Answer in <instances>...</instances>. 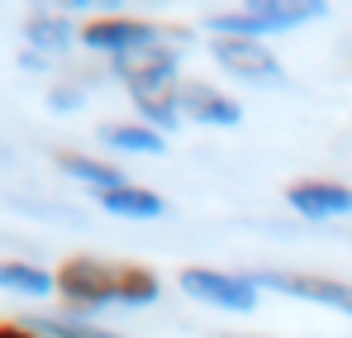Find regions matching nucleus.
Instances as JSON below:
<instances>
[{"label": "nucleus", "mask_w": 352, "mask_h": 338, "mask_svg": "<svg viewBox=\"0 0 352 338\" xmlns=\"http://www.w3.org/2000/svg\"><path fill=\"white\" fill-rule=\"evenodd\" d=\"M110 76L124 86V96L133 101L138 124L157 129L162 138L186 124V114H181V43L162 39L157 48H143V53H133V57H115Z\"/></svg>", "instance_id": "obj_1"}, {"label": "nucleus", "mask_w": 352, "mask_h": 338, "mask_svg": "<svg viewBox=\"0 0 352 338\" xmlns=\"http://www.w3.org/2000/svg\"><path fill=\"white\" fill-rule=\"evenodd\" d=\"M162 43V29L148 24V19H129V14H105V19H91L81 24V48L100 57H133L143 48H157Z\"/></svg>", "instance_id": "obj_6"}, {"label": "nucleus", "mask_w": 352, "mask_h": 338, "mask_svg": "<svg viewBox=\"0 0 352 338\" xmlns=\"http://www.w3.org/2000/svg\"><path fill=\"white\" fill-rule=\"evenodd\" d=\"M252 282L262 291H276V295H291V300H305V305H319V310L352 319V282L319 277V272H252Z\"/></svg>", "instance_id": "obj_5"}, {"label": "nucleus", "mask_w": 352, "mask_h": 338, "mask_svg": "<svg viewBox=\"0 0 352 338\" xmlns=\"http://www.w3.org/2000/svg\"><path fill=\"white\" fill-rule=\"evenodd\" d=\"M210 57L248 86H286V62L262 39H210Z\"/></svg>", "instance_id": "obj_4"}, {"label": "nucleus", "mask_w": 352, "mask_h": 338, "mask_svg": "<svg viewBox=\"0 0 352 338\" xmlns=\"http://www.w3.org/2000/svg\"><path fill=\"white\" fill-rule=\"evenodd\" d=\"M0 338H38L29 324H0Z\"/></svg>", "instance_id": "obj_18"}, {"label": "nucleus", "mask_w": 352, "mask_h": 338, "mask_svg": "<svg viewBox=\"0 0 352 338\" xmlns=\"http://www.w3.org/2000/svg\"><path fill=\"white\" fill-rule=\"evenodd\" d=\"M286 205H291L300 220H309V224L343 220V215H352V186L305 176V181H291V186H286Z\"/></svg>", "instance_id": "obj_7"}, {"label": "nucleus", "mask_w": 352, "mask_h": 338, "mask_svg": "<svg viewBox=\"0 0 352 338\" xmlns=\"http://www.w3.org/2000/svg\"><path fill=\"white\" fill-rule=\"evenodd\" d=\"M48 105H53L58 114L81 110V105H86V86H81V76H76V81H53V86H48Z\"/></svg>", "instance_id": "obj_16"}, {"label": "nucleus", "mask_w": 352, "mask_h": 338, "mask_svg": "<svg viewBox=\"0 0 352 338\" xmlns=\"http://www.w3.org/2000/svg\"><path fill=\"white\" fill-rule=\"evenodd\" d=\"M181 291L210 310H234V315H252L257 300H262V286L252 277H238V272H219V267H181Z\"/></svg>", "instance_id": "obj_3"}, {"label": "nucleus", "mask_w": 352, "mask_h": 338, "mask_svg": "<svg viewBox=\"0 0 352 338\" xmlns=\"http://www.w3.org/2000/svg\"><path fill=\"white\" fill-rule=\"evenodd\" d=\"M48 62H53V57L34 53V48H24V53H19V67H24V72H38V76H48Z\"/></svg>", "instance_id": "obj_17"}, {"label": "nucleus", "mask_w": 352, "mask_h": 338, "mask_svg": "<svg viewBox=\"0 0 352 338\" xmlns=\"http://www.w3.org/2000/svg\"><path fill=\"white\" fill-rule=\"evenodd\" d=\"M0 291L24 295V300H48V295H58V272L24 262V257H5L0 262Z\"/></svg>", "instance_id": "obj_12"}, {"label": "nucleus", "mask_w": 352, "mask_h": 338, "mask_svg": "<svg viewBox=\"0 0 352 338\" xmlns=\"http://www.w3.org/2000/svg\"><path fill=\"white\" fill-rule=\"evenodd\" d=\"M181 114L205 124V129H238L243 124V105L210 81H181Z\"/></svg>", "instance_id": "obj_8"}, {"label": "nucleus", "mask_w": 352, "mask_h": 338, "mask_svg": "<svg viewBox=\"0 0 352 338\" xmlns=\"http://www.w3.org/2000/svg\"><path fill=\"white\" fill-rule=\"evenodd\" d=\"M100 143L115 148V153H138V158H157L167 148V138L157 129L138 124V119L133 124H100Z\"/></svg>", "instance_id": "obj_14"}, {"label": "nucleus", "mask_w": 352, "mask_h": 338, "mask_svg": "<svg viewBox=\"0 0 352 338\" xmlns=\"http://www.w3.org/2000/svg\"><path fill=\"white\" fill-rule=\"evenodd\" d=\"M58 295H62V305H67V315H76V319L119 305V262H105V257H67L58 267Z\"/></svg>", "instance_id": "obj_2"}, {"label": "nucleus", "mask_w": 352, "mask_h": 338, "mask_svg": "<svg viewBox=\"0 0 352 338\" xmlns=\"http://www.w3.org/2000/svg\"><path fill=\"white\" fill-rule=\"evenodd\" d=\"M224 338H257V334H224Z\"/></svg>", "instance_id": "obj_20"}, {"label": "nucleus", "mask_w": 352, "mask_h": 338, "mask_svg": "<svg viewBox=\"0 0 352 338\" xmlns=\"http://www.w3.org/2000/svg\"><path fill=\"white\" fill-rule=\"evenodd\" d=\"M162 295V282L153 267H138V262H119V310H143Z\"/></svg>", "instance_id": "obj_15"}, {"label": "nucleus", "mask_w": 352, "mask_h": 338, "mask_svg": "<svg viewBox=\"0 0 352 338\" xmlns=\"http://www.w3.org/2000/svg\"><path fill=\"white\" fill-rule=\"evenodd\" d=\"M53 162H58L62 176L81 181L91 196H105V191H119V186H129L124 167H119V162H105V158H86V153H58Z\"/></svg>", "instance_id": "obj_11"}, {"label": "nucleus", "mask_w": 352, "mask_h": 338, "mask_svg": "<svg viewBox=\"0 0 352 338\" xmlns=\"http://www.w3.org/2000/svg\"><path fill=\"white\" fill-rule=\"evenodd\" d=\"M0 167H10V153H5V148H0Z\"/></svg>", "instance_id": "obj_19"}, {"label": "nucleus", "mask_w": 352, "mask_h": 338, "mask_svg": "<svg viewBox=\"0 0 352 338\" xmlns=\"http://www.w3.org/2000/svg\"><path fill=\"white\" fill-rule=\"evenodd\" d=\"M72 43H81V29L58 10H34L24 19V48H34L43 57H62L72 53Z\"/></svg>", "instance_id": "obj_10"}, {"label": "nucleus", "mask_w": 352, "mask_h": 338, "mask_svg": "<svg viewBox=\"0 0 352 338\" xmlns=\"http://www.w3.org/2000/svg\"><path fill=\"white\" fill-rule=\"evenodd\" d=\"M100 200V210L105 215H119V220H162L167 215V200L157 196V191H148V186H119V191H105V196H96Z\"/></svg>", "instance_id": "obj_13"}, {"label": "nucleus", "mask_w": 352, "mask_h": 338, "mask_svg": "<svg viewBox=\"0 0 352 338\" xmlns=\"http://www.w3.org/2000/svg\"><path fill=\"white\" fill-rule=\"evenodd\" d=\"M243 10L262 24L267 39H272V34H291V29H300V24H314V19L329 14L324 0H248Z\"/></svg>", "instance_id": "obj_9"}]
</instances>
